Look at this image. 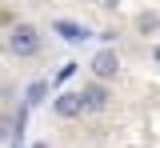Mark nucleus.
<instances>
[{
	"instance_id": "obj_1",
	"label": "nucleus",
	"mask_w": 160,
	"mask_h": 148,
	"mask_svg": "<svg viewBox=\"0 0 160 148\" xmlns=\"http://www.w3.org/2000/svg\"><path fill=\"white\" fill-rule=\"evenodd\" d=\"M40 28H32V24H16L12 28V36H8V48L16 52V56H36L40 52Z\"/></svg>"
},
{
	"instance_id": "obj_2",
	"label": "nucleus",
	"mask_w": 160,
	"mask_h": 148,
	"mask_svg": "<svg viewBox=\"0 0 160 148\" xmlns=\"http://www.w3.org/2000/svg\"><path fill=\"white\" fill-rule=\"evenodd\" d=\"M84 92H60L56 100H52V112H56V116H64V120H72V116H80V112H84Z\"/></svg>"
},
{
	"instance_id": "obj_3",
	"label": "nucleus",
	"mask_w": 160,
	"mask_h": 148,
	"mask_svg": "<svg viewBox=\"0 0 160 148\" xmlns=\"http://www.w3.org/2000/svg\"><path fill=\"white\" fill-rule=\"evenodd\" d=\"M92 72H96V80H112L120 72V56L112 52V48H100L96 56H92Z\"/></svg>"
},
{
	"instance_id": "obj_4",
	"label": "nucleus",
	"mask_w": 160,
	"mask_h": 148,
	"mask_svg": "<svg viewBox=\"0 0 160 148\" xmlns=\"http://www.w3.org/2000/svg\"><path fill=\"white\" fill-rule=\"evenodd\" d=\"M52 32H56V36H64L68 44H84L88 36H92L84 24H72V20H56V24H52Z\"/></svg>"
},
{
	"instance_id": "obj_5",
	"label": "nucleus",
	"mask_w": 160,
	"mask_h": 148,
	"mask_svg": "<svg viewBox=\"0 0 160 148\" xmlns=\"http://www.w3.org/2000/svg\"><path fill=\"white\" fill-rule=\"evenodd\" d=\"M84 104L92 108V112H104V108H108V88H104V80L84 88Z\"/></svg>"
},
{
	"instance_id": "obj_6",
	"label": "nucleus",
	"mask_w": 160,
	"mask_h": 148,
	"mask_svg": "<svg viewBox=\"0 0 160 148\" xmlns=\"http://www.w3.org/2000/svg\"><path fill=\"white\" fill-rule=\"evenodd\" d=\"M44 96H48V80H36V84L28 88V96H24V100H28V108H32V104H40Z\"/></svg>"
},
{
	"instance_id": "obj_7",
	"label": "nucleus",
	"mask_w": 160,
	"mask_h": 148,
	"mask_svg": "<svg viewBox=\"0 0 160 148\" xmlns=\"http://www.w3.org/2000/svg\"><path fill=\"white\" fill-rule=\"evenodd\" d=\"M156 16H152V12H144V16H140V20H136V28H140V32H156Z\"/></svg>"
},
{
	"instance_id": "obj_8",
	"label": "nucleus",
	"mask_w": 160,
	"mask_h": 148,
	"mask_svg": "<svg viewBox=\"0 0 160 148\" xmlns=\"http://www.w3.org/2000/svg\"><path fill=\"white\" fill-rule=\"evenodd\" d=\"M72 76H76V64H64V68L56 72V84H64V80H72Z\"/></svg>"
},
{
	"instance_id": "obj_9",
	"label": "nucleus",
	"mask_w": 160,
	"mask_h": 148,
	"mask_svg": "<svg viewBox=\"0 0 160 148\" xmlns=\"http://www.w3.org/2000/svg\"><path fill=\"white\" fill-rule=\"evenodd\" d=\"M152 60H156V64H160V44H156V48H152Z\"/></svg>"
}]
</instances>
